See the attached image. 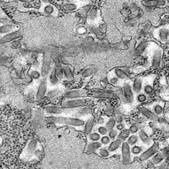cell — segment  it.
Here are the masks:
<instances>
[{
  "instance_id": "6da1fadb",
  "label": "cell",
  "mask_w": 169,
  "mask_h": 169,
  "mask_svg": "<svg viewBox=\"0 0 169 169\" xmlns=\"http://www.w3.org/2000/svg\"><path fill=\"white\" fill-rule=\"evenodd\" d=\"M48 122L55 124H63V125H66V126H74V127H82L85 125V121L82 119L67 118V117H48Z\"/></svg>"
},
{
  "instance_id": "7a4b0ae2",
  "label": "cell",
  "mask_w": 169,
  "mask_h": 169,
  "mask_svg": "<svg viewBox=\"0 0 169 169\" xmlns=\"http://www.w3.org/2000/svg\"><path fill=\"white\" fill-rule=\"evenodd\" d=\"M91 102L85 99H68L67 101L63 102L61 103V106L66 109L79 108V107H85L89 106Z\"/></svg>"
},
{
  "instance_id": "3957f363",
  "label": "cell",
  "mask_w": 169,
  "mask_h": 169,
  "mask_svg": "<svg viewBox=\"0 0 169 169\" xmlns=\"http://www.w3.org/2000/svg\"><path fill=\"white\" fill-rule=\"evenodd\" d=\"M153 36L161 43H166L168 41V28L165 26L159 27L153 31Z\"/></svg>"
},
{
  "instance_id": "277c9868",
  "label": "cell",
  "mask_w": 169,
  "mask_h": 169,
  "mask_svg": "<svg viewBox=\"0 0 169 169\" xmlns=\"http://www.w3.org/2000/svg\"><path fill=\"white\" fill-rule=\"evenodd\" d=\"M37 148V141L35 139H32L31 140H29V143L27 144L26 147L25 148L24 151H23V155H24L25 159H28L29 158H31V157L34 155L35 152V150ZM22 155V156H23Z\"/></svg>"
},
{
  "instance_id": "5b68a950",
  "label": "cell",
  "mask_w": 169,
  "mask_h": 169,
  "mask_svg": "<svg viewBox=\"0 0 169 169\" xmlns=\"http://www.w3.org/2000/svg\"><path fill=\"white\" fill-rule=\"evenodd\" d=\"M162 55H163V49L159 46L156 45L153 50V54L152 57V66L153 68H158L161 63Z\"/></svg>"
},
{
  "instance_id": "8992f818",
  "label": "cell",
  "mask_w": 169,
  "mask_h": 169,
  "mask_svg": "<svg viewBox=\"0 0 169 169\" xmlns=\"http://www.w3.org/2000/svg\"><path fill=\"white\" fill-rule=\"evenodd\" d=\"M121 154H122V159H123L124 164H130L131 161H132V159H131V149L130 145H129L127 141L122 142V145H121Z\"/></svg>"
},
{
  "instance_id": "52a82bcc",
  "label": "cell",
  "mask_w": 169,
  "mask_h": 169,
  "mask_svg": "<svg viewBox=\"0 0 169 169\" xmlns=\"http://www.w3.org/2000/svg\"><path fill=\"white\" fill-rule=\"evenodd\" d=\"M158 148H159V145H158V144H156V143L151 145L147 150H145V152H143L141 153V155L140 156V160L141 161H145V160H147L149 158L153 157L158 151Z\"/></svg>"
},
{
  "instance_id": "ba28073f",
  "label": "cell",
  "mask_w": 169,
  "mask_h": 169,
  "mask_svg": "<svg viewBox=\"0 0 169 169\" xmlns=\"http://www.w3.org/2000/svg\"><path fill=\"white\" fill-rule=\"evenodd\" d=\"M92 97L95 99H116L117 93L113 91H97L92 93Z\"/></svg>"
},
{
  "instance_id": "9c48e42d",
  "label": "cell",
  "mask_w": 169,
  "mask_h": 169,
  "mask_svg": "<svg viewBox=\"0 0 169 169\" xmlns=\"http://www.w3.org/2000/svg\"><path fill=\"white\" fill-rule=\"evenodd\" d=\"M51 64V53L47 51L45 53L43 58V64H42V68H41V75L43 77H45L48 75L49 69H50Z\"/></svg>"
},
{
  "instance_id": "30bf717a",
  "label": "cell",
  "mask_w": 169,
  "mask_h": 169,
  "mask_svg": "<svg viewBox=\"0 0 169 169\" xmlns=\"http://www.w3.org/2000/svg\"><path fill=\"white\" fill-rule=\"evenodd\" d=\"M88 95V92L85 90H74L64 94V97L68 99H76L84 98Z\"/></svg>"
},
{
  "instance_id": "8fae6325",
  "label": "cell",
  "mask_w": 169,
  "mask_h": 169,
  "mask_svg": "<svg viewBox=\"0 0 169 169\" xmlns=\"http://www.w3.org/2000/svg\"><path fill=\"white\" fill-rule=\"evenodd\" d=\"M152 76H149L147 78H144V85H143V92L147 95H150L152 94L154 91V87H153V80Z\"/></svg>"
},
{
  "instance_id": "7c38bea8",
  "label": "cell",
  "mask_w": 169,
  "mask_h": 169,
  "mask_svg": "<svg viewBox=\"0 0 169 169\" xmlns=\"http://www.w3.org/2000/svg\"><path fill=\"white\" fill-rule=\"evenodd\" d=\"M164 102H156L151 105V108L149 110L154 113L158 118L162 117L164 115Z\"/></svg>"
},
{
  "instance_id": "4fadbf2b",
  "label": "cell",
  "mask_w": 169,
  "mask_h": 169,
  "mask_svg": "<svg viewBox=\"0 0 169 169\" xmlns=\"http://www.w3.org/2000/svg\"><path fill=\"white\" fill-rule=\"evenodd\" d=\"M22 35V30H16L13 31L9 34H7L1 38V43H6V42H10V41H15L16 39L19 38Z\"/></svg>"
},
{
  "instance_id": "5bb4252c",
  "label": "cell",
  "mask_w": 169,
  "mask_h": 169,
  "mask_svg": "<svg viewBox=\"0 0 169 169\" xmlns=\"http://www.w3.org/2000/svg\"><path fill=\"white\" fill-rule=\"evenodd\" d=\"M123 93L126 97V101L127 102H132L134 99V96H133V87H131V85L129 83H126L123 86Z\"/></svg>"
},
{
  "instance_id": "9a60e30c",
  "label": "cell",
  "mask_w": 169,
  "mask_h": 169,
  "mask_svg": "<svg viewBox=\"0 0 169 169\" xmlns=\"http://www.w3.org/2000/svg\"><path fill=\"white\" fill-rule=\"evenodd\" d=\"M139 110H140V113H141L145 118H147L148 119H149V120H151L152 121H158V119H159V118H158L151 110H149V109L147 108V107L141 106V107L139 108Z\"/></svg>"
},
{
  "instance_id": "2e32d148",
  "label": "cell",
  "mask_w": 169,
  "mask_h": 169,
  "mask_svg": "<svg viewBox=\"0 0 169 169\" xmlns=\"http://www.w3.org/2000/svg\"><path fill=\"white\" fill-rule=\"evenodd\" d=\"M143 85H144V78H136L133 81V85H132L133 92L137 94L141 93V91H143Z\"/></svg>"
},
{
  "instance_id": "e0dca14e",
  "label": "cell",
  "mask_w": 169,
  "mask_h": 169,
  "mask_svg": "<svg viewBox=\"0 0 169 169\" xmlns=\"http://www.w3.org/2000/svg\"><path fill=\"white\" fill-rule=\"evenodd\" d=\"M46 91H47V80L45 79L41 81V83H40V86L38 87V90H37V92L36 94V99L37 100H41L43 99L45 94H46Z\"/></svg>"
},
{
  "instance_id": "ac0fdd59",
  "label": "cell",
  "mask_w": 169,
  "mask_h": 169,
  "mask_svg": "<svg viewBox=\"0 0 169 169\" xmlns=\"http://www.w3.org/2000/svg\"><path fill=\"white\" fill-rule=\"evenodd\" d=\"M66 108H64L62 106H46L45 108V111L48 114H61L65 111Z\"/></svg>"
},
{
  "instance_id": "d6986e66",
  "label": "cell",
  "mask_w": 169,
  "mask_h": 169,
  "mask_svg": "<svg viewBox=\"0 0 169 169\" xmlns=\"http://www.w3.org/2000/svg\"><path fill=\"white\" fill-rule=\"evenodd\" d=\"M102 145L99 141H91L87 144V148H86V152L88 154L96 152L97 150L100 149Z\"/></svg>"
},
{
  "instance_id": "ffe728a7",
  "label": "cell",
  "mask_w": 169,
  "mask_h": 169,
  "mask_svg": "<svg viewBox=\"0 0 169 169\" xmlns=\"http://www.w3.org/2000/svg\"><path fill=\"white\" fill-rule=\"evenodd\" d=\"M138 137L140 138V140L142 141L145 145H152V140L149 138V136L148 135V133L144 130H140L138 132Z\"/></svg>"
},
{
  "instance_id": "44dd1931",
  "label": "cell",
  "mask_w": 169,
  "mask_h": 169,
  "mask_svg": "<svg viewBox=\"0 0 169 169\" xmlns=\"http://www.w3.org/2000/svg\"><path fill=\"white\" fill-rule=\"evenodd\" d=\"M150 44H151V42L147 41H142V42H140V43L139 44V45L136 48V54L138 56L143 54V53L145 52V49L150 45Z\"/></svg>"
},
{
  "instance_id": "7402d4cb",
  "label": "cell",
  "mask_w": 169,
  "mask_h": 169,
  "mask_svg": "<svg viewBox=\"0 0 169 169\" xmlns=\"http://www.w3.org/2000/svg\"><path fill=\"white\" fill-rule=\"evenodd\" d=\"M121 145H122V141L120 140H119L118 138L114 140L113 141H111V143L109 145L108 149L110 152H115L116 150H118L119 148L121 147Z\"/></svg>"
},
{
  "instance_id": "603a6c76",
  "label": "cell",
  "mask_w": 169,
  "mask_h": 169,
  "mask_svg": "<svg viewBox=\"0 0 169 169\" xmlns=\"http://www.w3.org/2000/svg\"><path fill=\"white\" fill-rule=\"evenodd\" d=\"M112 72L116 75L120 80H126L128 79V75H126L122 68H115L114 70L112 71Z\"/></svg>"
},
{
  "instance_id": "cb8c5ba5",
  "label": "cell",
  "mask_w": 169,
  "mask_h": 169,
  "mask_svg": "<svg viewBox=\"0 0 169 169\" xmlns=\"http://www.w3.org/2000/svg\"><path fill=\"white\" fill-rule=\"evenodd\" d=\"M93 127H94V119L91 118V119H87V121L85 122L84 125V133L86 134H90L91 133V131L93 129Z\"/></svg>"
},
{
  "instance_id": "d4e9b609",
  "label": "cell",
  "mask_w": 169,
  "mask_h": 169,
  "mask_svg": "<svg viewBox=\"0 0 169 169\" xmlns=\"http://www.w3.org/2000/svg\"><path fill=\"white\" fill-rule=\"evenodd\" d=\"M159 0H144L142 1V4L146 8L158 7Z\"/></svg>"
},
{
  "instance_id": "484cf974",
  "label": "cell",
  "mask_w": 169,
  "mask_h": 169,
  "mask_svg": "<svg viewBox=\"0 0 169 169\" xmlns=\"http://www.w3.org/2000/svg\"><path fill=\"white\" fill-rule=\"evenodd\" d=\"M129 134H130V132H129V129H123V130H121L120 133H119V135H118V139L120 140H121L122 142H124V141H126L127 139L129 138Z\"/></svg>"
},
{
  "instance_id": "4316f807",
  "label": "cell",
  "mask_w": 169,
  "mask_h": 169,
  "mask_svg": "<svg viewBox=\"0 0 169 169\" xmlns=\"http://www.w3.org/2000/svg\"><path fill=\"white\" fill-rule=\"evenodd\" d=\"M164 155L160 153V152H157L156 154L152 157V163L153 164H160L163 159H164Z\"/></svg>"
},
{
  "instance_id": "83f0119b",
  "label": "cell",
  "mask_w": 169,
  "mask_h": 169,
  "mask_svg": "<svg viewBox=\"0 0 169 169\" xmlns=\"http://www.w3.org/2000/svg\"><path fill=\"white\" fill-rule=\"evenodd\" d=\"M96 152L99 156H100L101 157H103V158H108L110 156V152L109 151L108 149H106V148L101 147L97 150Z\"/></svg>"
},
{
  "instance_id": "f1b7e54d",
  "label": "cell",
  "mask_w": 169,
  "mask_h": 169,
  "mask_svg": "<svg viewBox=\"0 0 169 169\" xmlns=\"http://www.w3.org/2000/svg\"><path fill=\"white\" fill-rule=\"evenodd\" d=\"M63 72H64V77H65L68 80H72L73 79H74L72 72L71 68H69L68 66L64 67Z\"/></svg>"
},
{
  "instance_id": "f546056e",
  "label": "cell",
  "mask_w": 169,
  "mask_h": 169,
  "mask_svg": "<svg viewBox=\"0 0 169 169\" xmlns=\"http://www.w3.org/2000/svg\"><path fill=\"white\" fill-rule=\"evenodd\" d=\"M143 152V149L140 145H133L131 147V153L134 156H138V155H141V153Z\"/></svg>"
},
{
  "instance_id": "4dcf8cb0",
  "label": "cell",
  "mask_w": 169,
  "mask_h": 169,
  "mask_svg": "<svg viewBox=\"0 0 169 169\" xmlns=\"http://www.w3.org/2000/svg\"><path fill=\"white\" fill-rule=\"evenodd\" d=\"M97 17V9L95 7H92L87 15V19L90 22H93Z\"/></svg>"
},
{
  "instance_id": "1f68e13d",
  "label": "cell",
  "mask_w": 169,
  "mask_h": 169,
  "mask_svg": "<svg viewBox=\"0 0 169 169\" xmlns=\"http://www.w3.org/2000/svg\"><path fill=\"white\" fill-rule=\"evenodd\" d=\"M116 121L114 119H110L108 121H106V127L108 129V131H110L112 129H114V127L116 126Z\"/></svg>"
},
{
  "instance_id": "d6a6232c",
  "label": "cell",
  "mask_w": 169,
  "mask_h": 169,
  "mask_svg": "<svg viewBox=\"0 0 169 169\" xmlns=\"http://www.w3.org/2000/svg\"><path fill=\"white\" fill-rule=\"evenodd\" d=\"M138 139H139V137L135 134H132L131 136L129 137V138L127 139V143L130 146H133V145H135L138 141Z\"/></svg>"
},
{
  "instance_id": "836d02e7",
  "label": "cell",
  "mask_w": 169,
  "mask_h": 169,
  "mask_svg": "<svg viewBox=\"0 0 169 169\" xmlns=\"http://www.w3.org/2000/svg\"><path fill=\"white\" fill-rule=\"evenodd\" d=\"M88 139L91 141H99V140H101V135L99 133L94 132V133L88 134Z\"/></svg>"
},
{
  "instance_id": "e575fe53",
  "label": "cell",
  "mask_w": 169,
  "mask_h": 169,
  "mask_svg": "<svg viewBox=\"0 0 169 169\" xmlns=\"http://www.w3.org/2000/svg\"><path fill=\"white\" fill-rule=\"evenodd\" d=\"M49 82H50V83L52 85L58 84L59 78L56 75L55 71H53V72L50 74V76H49Z\"/></svg>"
},
{
  "instance_id": "d590c367",
  "label": "cell",
  "mask_w": 169,
  "mask_h": 169,
  "mask_svg": "<svg viewBox=\"0 0 169 169\" xmlns=\"http://www.w3.org/2000/svg\"><path fill=\"white\" fill-rule=\"evenodd\" d=\"M78 114L80 116H87V115L91 114V109L87 108V107H83V108L79 110Z\"/></svg>"
},
{
  "instance_id": "8d00e7d4",
  "label": "cell",
  "mask_w": 169,
  "mask_h": 169,
  "mask_svg": "<svg viewBox=\"0 0 169 169\" xmlns=\"http://www.w3.org/2000/svg\"><path fill=\"white\" fill-rule=\"evenodd\" d=\"M148 97L147 94H145L144 92L143 93H140L137 95V100H138V102H140V103H143V102H145L147 101Z\"/></svg>"
},
{
  "instance_id": "74e56055",
  "label": "cell",
  "mask_w": 169,
  "mask_h": 169,
  "mask_svg": "<svg viewBox=\"0 0 169 169\" xmlns=\"http://www.w3.org/2000/svg\"><path fill=\"white\" fill-rule=\"evenodd\" d=\"M54 10H55L54 7H53V5L49 4V5H47L45 7V8H44V12L47 14V15H52V14H53V12H54Z\"/></svg>"
},
{
  "instance_id": "f35d334b",
  "label": "cell",
  "mask_w": 169,
  "mask_h": 169,
  "mask_svg": "<svg viewBox=\"0 0 169 169\" xmlns=\"http://www.w3.org/2000/svg\"><path fill=\"white\" fill-rule=\"evenodd\" d=\"M60 94H61V91H60V90H52V91H50L47 94V96H48V98H55V97L58 96Z\"/></svg>"
},
{
  "instance_id": "ab89813d",
  "label": "cell",
  "mask_w": 169,
  "mask_h": 169,
  "mask_svg": "<svg viewBox=\"0 0 169 169\" xmlns=\"http://www.w3.org/2000/svg\"><path fill=\"white\" fill-rule=\"evenodd\" d=\"M110 138H109V136H102L101 138V140H100V143H101L102 145H108L111 143Z\"/></svg>"
},
{
  "instance_id": "60d3db41",
  "label": "cell",
  "mask_w": 169,
  "mask_h": 169,
  "mask_svg": "<svg viewBox=\"0 0 169 169\" xmlns=\"http://www.w3.org/2000/svg\"><path fill=\"white\" fill-rule=\"evenodd\" d=\"M64 8L68 11H73V10H75L77 9V6L74 3H68V4L64 6Z\"/></svg>"
},
{
  "instance_id": "b9f144b4",
  "label": "cell",
  "mask_w": 169,
  "mask_h": 169,
  "mask_svg": "<svg viewBox=\"0 0 169 169\" xmlns=\"http://www.w3.org/2000/svg\"><path fill=\"white\" fill-rule=\"evenodd\" d=\"M93 73H94V69L92 68H89L83 72L82 76L83 77H89V76L93 75Z\"/></svg>"
},
{
  "instance_id": "7bdbcfd3",
  "label": "cell",
  "mask_w": 169,
  "mask_h": 169,
  "mask_svg": "<svg viewBox=\"0 0 169 169\" xmlns=\"http://www.w3.org/2000/svg\"><path fill=\"white\" fill-rule=\"evenodd\" d=\"M118 135H119V133H118V130H117V129H112V130L109 131V138L112 139V140H115V138H118Z\"/></svg>"
},
{
  "instance_id": "ee69618b",
  "label": "cell",
  "mask_w": 169,
  "mask_h": 169,
  "mask_svg": "<svg viewBox=\"0 0 169 169\" xmlns=\"http://www.w3.org/2000/svg\"><path fill=\"white\" fill-rule=\"evenodd\" d=\"M13 26H5L1 27V29H0V32L1 34H10L12 32H10V29H12Z\"/></svg>"
},
{
  "instance_id": "f6af8a7d",
  "label": "cell",
  "mask_w": 169,
  "mask_h": 169,
  "mask_svg": "<svg viewBox=\"0 0 169 169\" xmlns=\"http://www.w3.org/2000/svg\"><path fill=\"white\" fill-rule=\"evenodd\" d=\"M98 132L102 136H106L107 133H109L108 129H106V126H99L98 128Z\"/></svg>"
},
{
  "instance_id": "bcb514c9",
  "label": "cell",
  "mask_w": 169,
  "mask_h": 169,
  "mask_svg": "<svg viewBox=\"0 0 169 169\" xmlns=\"http://www.w3.org/2000/svg\"><path fill=\"white\" fill-rule=\"evenodd\" d=\"M129 130L132 134H135L138 132H139V127H138V125H132L129 129Z\"/></svg>"
},
{
  "instance_id": "7dc6e473",
  "label": "cell",
  "mask_w": 169,
  "mask_h": 169,
  "mask_svg": "<svg viewBox=\"0 0 169 169\" xmlns=\"http://www.w3.org/2000/svg\"><path fill=\"white\" fill-rule=\"evenodd\" d=\"M29 75H30V77L34 78L35 80H37L40 78L41 76V74L39 73V72L37 71H31L30 72H29Z\"/></svg>"
},
{
  "instance_id": "c3c4849f",
  "label": "cell",
  "mask_w": 169,
  "mask_h": 169,
  "mask_svg": "<svg viewBox=\"0 0 169 169\" xmlns=\"http://www.w3.org/2000/svg\"><path fill=\"white\" fill-rule=\"evenodd\" d=\"M77 32H78V34H86V33H87V29H86V28H85V27H83V26H80L77 29Z\"/></svg>"
},
{
  "instance_id": "681fc988",
  "label": "cell",
  "mask_w": 169,
  "mask_h": 169,
  "mask_svg": "<svg viewBox=\"0 0 169 169\" xmlns=\"http://www.w3.org/2000/svg\"><path fill=\"white\" fill-rule=\"evenodd\" d=\"M41 153H42V150L40 148H37V149L35 150V152H34V156L37 157V158H39L41 157Z\"/></svg>"
},
{
  "instance_id": "f907efd6",
  "label": "cell",
  "mask_w": 169,
  "mask_h": 169,
  "mask_svg": "<svg viewBox=\"0 0 169 169\" xmlns=\"http://www.w3.org/2000/svg\"><path fill=\"white\" fill-rule=\"evenodd\" d=\"M20 45H21V44H20V42L18 41H14L11 43V45H10V46L14 48H18V47H20Z\"/></svg>"
},
{
  "instance_id": "816d5d0a",
  "label": "cell",
  "mask_w": 169,
  "mask_h": 169,
  "mask_svg": "<svg viewBox=\"0 0 169 169\" xmlns=\"http://www.w3.org/2000/svg\"><path fill=\"white\" fill-rule=\"evenodd\" d=\"M116 129L119 131L123 130V129H125V125H124L122 122H121V123H119L116 126Z\"/></svg>"
},
{
  "instance_id": "f5cc1de1",
  "label": "cell",
  "mask_w": 169,
  "mask_h": 169,
  "mask_svg": "<svg viewBox=\"0 0 169 169\" xmlns=\"http://www.w3.org/2000/svg\"><path fill=\"white\" fill-rule=\"evenodd\" d=\"M93 31H94V34H96L97 37L101 36L102 34V32L100 30V29H97V28H94V29H93Z\"/></svg>"
},
{
  "instance_id": "db71d44e",
  "label": "cell",
  "mask_w": 169,
  "mask_h": 169,
  "mask_svg": "<svg viewBox=\"0 0 169 169\" xmlns=\"http://www.w3.org/2000/svg\"><path fill=\"white\" fill-rule=\"evenodd\" d=\"M105 122H106V119H105L104 117H100V118L98 119V124H99V125H102V124H104Z\"/></svg>"
},
{
  "instance_id": "11a10c76",
  "label": "cell",
  "mask_w": 169,
  "mask_h": 169,
  "mask_svg": "<svg viewBox=\"0 0 169 169\" xmlns=\"http://www.w3.org/2000/svg\"><path fill=\"white\" fill-rule=\"evenodd\" d=\"M114 119H115V121H116V122L118 124L121 123V122H122V117H121V115H117Z\"/></svg>"
},
{
  "instance_id": "9f6ffc18",
  "label": "cell",
  "mask_w": 169,
  "mask_h": 169,
  "mask_svg": "<svg viewBox=\"0 0 169 169\" xmlns=\"http://www.w3.org/2000/svg\"><path fill=\"white\" fill-rule=\"evenodd\" d=\"M99 29L101 30L102 32H104L106 30V24H101L100 25V27H99Z\"/></svg>"
},
{
  "instance_id": "6f0895ef",
  "label": "cell",
  "mask_w": 169,
  "mask_h": 169,
  "mask_svg": "<svg viewBox=\"0 0 169 169\" xmlns=\"http://www.w3.org/2000/svg\"><path fill=\"white\" fill-rule=\"evenodd\" d=\"M93 41H94V39H93V37H88L86 38V42H87V43H92Z\"/></svg>"
},
{
  "instance_id": "680465c9",
  "label": "cell",
  "mask_w": 169,
  "mask_h": 169,
  "mask_svg": "<svg viewBox=\"0 0 169 169\" xmlns=\"http://www.w3.org/2000/svg\"><path fill=\"white\" fill-rule=\"evenodd\" d=\"M20 2H22V3H25V2H26L27 0H19Z\"/></svg>"
},
{
  "instance_id": "91938a15",
  "label": "cell",
  "mask_w": 169,
  "mask_h": 169,
  "mask_svg": "<svg viewBox=\"0 0 169 169\" xmlns=\"http://www.w3.org/2000/svg\"><path fill=\"white\" fill-rule=\"evenodd\" d=\"M43 1H45V2H47V1H48V0H43Z\"/></svg>"
},
{
  "instance_id": "94428289",
  "label": "cell",
  "mask_w": 169,
  "mask_h": 169,
  "mask_svg": "<svg viewBox=\"0 0 169 169\" xmlns=\"http://www.w3.org/2000/svg\"><path fill=\"white\" fill-rule=\"evenodd\" d=\"M168 38H169V27H168Z\"/></svg>"
}]
</instances>
